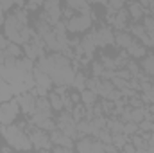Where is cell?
Returning <instances> with one entry per match:
<instances>
[{"mask_svg":"<svg viewBox=\"0 0 154 153\" xmlns=\"http://www.w3.org/2000/svg\"><path fill=\"white\" fill-rule=\"evenodd\" d=\"M18 103H20V110L23 115H32L34 110H36V99L38 96L32 92V90H27V92H22L16 96Z\"/></svg>","mask_w":154,"mask_h":153,"instance_id":"cell-5","label":"cell"},{"mask_svg":"<svg viewBox=\"0 0 154 153\" xmlns=\"http://www.w3.org/2000/svg\"><path fill=\"white\" fill-rule=\"evenodd\" d=\"M48 135H50L52 144H59V146H66V148H70V150H75V142H74V139L68 137L61 128H56V130L48 132Z\"/></svg>","mask_w":154,"mask_h":153,"instance_id":"cell-8","label":"cell"},{"mask_svg":"<svg viewBox=\"0 0 154 153\" xmlns=\"http://www.w3.org/2000/svg\"><path fill=\"white\" fill-rule=\"evenodd\" d=\"M149 36H151V40H152V49H154V31L152 33H149Z\"/></svg>","mask_w":154,"mask_h":153,"instance_id":"cell-42","label":"cell"},{"mask_svg":"<svg viewBox=\"0 0 154 153\" xmlns=\"http://www.w3.org/2000/svg\"><path fill=\"white\" fill-rule=\"evenodd\" d=\"M127 54H129V58H133V60H138V58H145V54H147V47L142 43V41H138V40H134L127 49Z\"/></svg>","mask_w":154,"mask_h":153,"instance_id":"cell-12","label":"cell"},{"mask_svg":"<svg viewBox=\"0 0 154 153\" xmlns=\"http://www.w3.org/2000/svg\"><path fill=\"white\" fill-rule=\"evenodd\" d=\"M4 60H5V56H4V50L0 49V63H4Z\"/></svg>","mask_w":154,"mask_h":153,"instance_id":"cell-41","label":"cell"},{"mask_svg":"<svg viewBox=\"0 0 154 153\" xmlns=\"http://www.w3.org/2000/svg\"><path fill=\"white\" fill-rule=\"evenodd\" d=\"M25 132H27V135H29V139L32 142V150H52V141H50L48 132L38 128L31 121L25 126Z\"/></svg>","mask_w":154,"mask_h":153,"instance_id":"cell-2","label":"cell"},{"mask_svg":"<svg viewBox=\"0 0 154 153\" xmlns=\"http://www.w3.org/2000/svg\"><path fill=\"white\" fill-rule=\"evenodd\" d=\"M142 70L147 74V76H151V77H154V54H151L149 58H145L143 61H142Z\"/></svg>","mask_w":154,"mask_h":153,"instance_id":"cell-24","label":"cell"},{"mask_svg":"<svg viewBox=\"0 0 154 153\" xmlns=\"http://www.w3.org/2000/svg\"><path fill=\"white\" fill-rule=\"evenodd\" d=\"M81 47H82V50H84V56H86L88 60H91V56H93V52H95V49H97L91 33H88L84 38L81 40Z\"/></svg>","mask_w":154,"mask_h":153,"instance_id":"cell-14","label":"cell"},{"mask_svg":"<svg viewBox=\"0 0 154 153\" xmlns=\"http://www.w3.org/2000/svg\"><path fill=\"white\" fill-rule=\"evenodd\" d=\"M86 79H88V77L84 76V72L77 70L75 76H74V81H72V88H75V90H79V92H82V90L86 88Z\"/></svg>","mask_w":154,"mask_h":153,"instance_id":"cell-21","label":"cell"},{"mask_svg":"<svg viewBox=\"0 0 154 153\" xmlns=\"http://www.w3.org/2000/svg\"><path fill=\"white\" fill-rule=\"evenodd\" d=\"M65 4L66 7H72L75 13H91L88 0H65Z\"/></svg>","mask_w":154,"mask_h":153,"instance_id":"cell-16","label":"cell"},{"mask_svg":"<svg viewBox=\"0 0 154 153\" xmlns=\"http://www.w3.org/2000/svg\"><path fill=\"white\" fill-rule=\"evenodd\" d=\"M129 33L134 36V38H138V41L143 38L145 34H147V31H145V27H143V24H138V22H134L131 27H129Z\"/></svg>","mask_w":154,"mask_h":153,"instance_id":"cell-23","label":"cell"},{"mask_svg":"<svg viewBox=\"0 0 154 153\" xmlns=\"http://www.w3.org/2000/svg\"><path fill=\"white\" fill-rule=\"evenodd\" d=\"M14 4H16L18 7H25V0H14Z\"/></svg>","mask_w":154,"mask_h":153,"instance_id":"cell-39","label":"cell"},{"mask_svg":"<svg viewBox=\"0 0 154 153\" xmlns=\"http://www.w3.org/2000/svg\"><path fill=\"white\" fill-rule=\"evenodd\" d=\"M134 36L129 33V31H125V29H122V31H115V45L118 49H127L133 41H134Z\"/></svg>","mask_w":154,"mask_h":153,"instance_id":"cell-10","label":"cell"},{"mask_svg":"<svg viewBox=\"0 0 154 153\" xmlns=\"http://www.w3.org/2000/svg\"><path fill=\"white\" fill-rule=\"evenodd\" d=\"M81 103L84 106H93L95 103H99V94L95 90H90V88H84L81 92Z\"/></svg>","mask_w":154,"mask_h":153,"instance_id":"cell-17","label":"cell"},{"mask_svg":"<svg viewBox=\"0 0 154 153\" xmlns=\"http://www.w3.org/2000/svg\"><path fill=\"white\" fill-rule=\"evenodd\" d=\"M127 141H129V135H125L124 132H120V133H113V144H115L118 150H120Z\"/></svg>","mask_w":154,"mask_h":153,"instance_id":"cell-27","label":"cell"},{"mask_svg":"<svg viewBox=\"0 0 154 153\" xmlns=\"http://www.w3.org/2000/svg\"><path fill=\"white\" fill-rule=\"evenodd\" d=\"M74 15H75V11H74L72 7H65V9H63V13H61V18L66 22V20H70Z\"/></svg>","mask_w":154,"mask_h":153,"instance_id":"cell-36","label":"cell"},{"mask_svg":"<svg viewBox=\"0 0 154 153\" xmlns=\"http://www.w3.org/2000/svg\"><path fill=\"white\" fill-rule=\"evenodd\" d=\"M93 40H95V45L97 47H106V45H115V33L111 27H99V29H93L91 31Z\"/></svg>","mask_w":154,"mask_h":153,"instance_id":"cell-6","label":"cell"},{"mask_svg":"<svg viewBox=\"0 0 154 153\" xmlns=\"http://www.w3.org/2000/svg\"><path fill=\"white\" fill-rule=\"evenodd\" d=\"M70 114H72V117H74V121L79 122V121H82V119L86 117V106H84L82 103H77L75 106L72 108V112H70Z\"/></svg>","mask_w":154,"mask_h":153,"instance_id":"cell-25","label":"cell"},{"mask_svg":"<svg viewBox=\"0 0 154 153\" xmlns=\"http://www.w3.org/2000/svg\"><path fill=\"white\" fill-rule=\"evenodd\" d=\"M152 88H154V83H152Z\"/></svg>","mask_w":154,"mask_h":153,"instance_id":"cell-44","label":"cell"},{"mask_svg":"<svg viewBox=\"0 0 154 153\" xmlns=\"http://www.w3.org/2000/svg\"><path fill=\"white\" fill-rule=\"evenodd\" d=\"M14 94V86L11 83H7L5 79H0V103H5L9 99H13Z\"/></svg>","mask_w":154,"mask_h":153,"instance_id":"cell-15","label":"cell"},{"mask_svg":"<svg viewBox=\"0 0 154 153\" xmlns=\"http://www.w3.org/2000/svg\"><path fill=\"white\" fill-rule=\"evenodd\" d=\"M4 56H5V58H14V60H18V58L23 56V49H22V45H18V43L9 41V45L4 49Z\"/></svg>","mask_w":154,"mask_h":153,"instance_id":"cell-18","label":"cell"},{"mask_svg":"<svg viewBox=\"0 0 154 153\" xmlns=\"http://www.w3.org/2000/svg\"><path fill=\"white\" fill-rule=\"evenodd\" d=\"M151 144H154V130H152V133H151Z\"/></svg>","mask_w":154,"mask_h":153,"instance_id":"cell-43","label":"cell"},{"mask_svg":"<svg viewBox=\"0 0 154 153\" xmlns=\"http://www.w3.org/2000/svg\"><path fill=\"white\" fill-rule=\"evenodd\" d=\"M127 22H129V13H127V9H118L115 13V16H113V20H111V25L115 27L116 31H122V29L127 27Z\"/></svg>","mask_w":154,"mask_h":153,"instance_id":"cell-13","label":"cell"},{"mask_svg":"<svg viewBox=\"0 0 154 153\" xmlns=\"http://www.w3.org/2000/svg\"><path fill=\"white\" fill-rule=\"evenodd\" d=\"M48 101H50L52 110H56V112H61L63 110V96L57 94L56 90L54 92H48Z\"/></svg>","mask_w":154,"mask_h":153,"instance_id":"cell-20","label":"cell"},{"mask_svg":"<svg viewBox=\"0 0 154 153\" xmlns=\"http://www.w3.org/2000/svg\"><path fill=\"white\" fill-rule=\"evenodd\" d=\"M115 90V86H113V83H111V79H102L100 77V83H99V88H97V94L100 96V97H109L111 96V92Z\"/></svg>","mask_w":154,"mask_h":153,"instance_id":"cell-19","label":"cell"},{"mask_svg":"<svg viewBox=\"0 0 154 153\" xmlns=\"http://www.w3.org/2000/svg\"><path fill=\"white\" fill-rule=\"evenodd\" d=\"M127 13H129V18H131V20H134V22H140V20H143V16H145V15H151L149 7L145 9V7H143V5H142L138 0L129 4V7H127Z\"/></svg>","mask_w":154,"mask_h":153,"instance_id":"cell-9","label":"cell"},{"mask_svg":"<svg viewBox=\"0 0 154 153\" xmlns=\"http://www.w3.org/2000/svg\"><path fill=\"white\" fill-rule=\"evenodd\" d=\"M4 20H5V13H4V9L0 7V27L4 25Z\"/></svg>","mask_w":154,"mask_h":153,"instance_id":"cell-38","label":"cell"},{"mask_svg":"<svg viewBox=\"0 0 154 153\" xmlns=\"http://www.w3.org/2000/svg\"><path fill=\"white\" fill-rule=\"evenodd\" d=\"M125 2H127V0H108V5L113 7L115 11H118V9H124Z\"/></svg>","mask_w":154,"mask_h":153,"instance_id":"cell-35","label":"cell"},{"mask_svg":"<svg viewBox=\"0 0 154 153\" xmlns=\"http://www.w3.org/2000/svg\"><path fill=\"white\" fill-rule=\"evenodd\" d=\"M138 130L140 132H152L154 130V121H149V119H143L138 122Z\"/></svg>","mask_w":154,"mask_h":153,"instance_id":"cell-32","label":"cell"},{"mask_svg":"<svg viewBox=\"0 0 154 153\" xmlns=\"http://www.w3.org/2000/svg\"><path fill=\"white\" fill-rule=\"evenodd\" d=\"M32 77H34V83L38 85V86H43V88H52L54 86V83H52V77L48 76L47 72H43V70H39L38 67L34 65V69H32Z\"/></svg>","mask_w":154,"mask_h":153,"instance_id":"cell-11","label":"cell"},{"mask_svg":"<svg viewBox=\"0 0 154 153\" xmlns=\"http://www.w3.org/2000/svg\"><path fill=\"white\" fill-rule=\"evenodd\" d=\"M111 83H113V86L118 88V90H122V88H127V86H129V79H124V77H118V76L113 77V79H111Z\"/></svg>","mask_w":154,"mask_h":153,"instance_id":"cell-30","label":"cell"},{"mask_svg":"<svg viewBox=\"0 0 154 153\" xmlns=\"http://www.w3.org/2000/svg\"><path fill=\"white\" fill-rule=\"evenodd\" d=\"M142 22H143L145 31H147V33H152L154 31V15H145Z\"/></svg>","mask_w":154,"mask_h":153,"instance_id":"cell-31","label":"cell"},{"mask_svg":"<svg viewBox=\"0 0 154 153\" xmlns=\"http://www.w3.org/2000/svg\"><path fill=\"white\" fill-rule=\"evenodd\" d=\"M136 132H140V130H138V122H134V121L124 122V133H125V135H133V133H136Z\"/></svg>","mask_w":154,"mask_h":153,"instance_id":"cell-28","label":"cell"},{"mask_svg":"<svg viewBox=\"0 0 154 153\" xmlns=\"http://www.w3.org/2000/svg\"><path fill=\"white\" fill-rule=\"evenodd\" d=\"M91 76H102V72H104V65H102V61H91Z\"/></svg>","mask_w":154,"mask_h":153,"instance_id":"cell-29","label":"cell"},{"mask_svg":"<svg viewBox=\"0 0 154 153\" xmlns=\"http://www.w3.org/2000/svg\"><path fill=\"white\" fill-rule=\"evenodd\" d=\"M138 2H140V4H142V5H143L145 9H147V7H149V4H151L149 0H138Z\"/></svg>","mask_w":154,"mask_h":153,"instance_id":"cell-40","label":"cell"},{"mask_svg":"<svg viewBox=\"0 0 154 153\" xmlns=\"http://www.w3.org/2000/svg\"><path fill=\"white\" fill-rule=\"evenodd\" d=\"M20 103L16 97L5 101V103H0V124H13L18 115H20Z\"/></svg>","mask_w":154,"mask_h":153,"instance_id":"cell-4","label":"cell"},{"mask_svg":"<svg viewBox=\"0 0 154 153\" xmlns=\"http://www.w3.org/2000/svg\"><path fill=\"white\" fill-rule=\"evenodd\" d=\"M0 133L4 141L13 150H32V142L27 135V132L18 124H0Z\"/></svg>","mask_w":154,"mask_h":153,"instance_id":"cell-1","label":"cell"},{"mask_svg":"<svg viewBox=\"0 0 154 153\" xmlns=\"http://www.w3.org/2000/svg\"><path fill=\"white\" fill-rule=\"evenodd\" d=\"M16 4H14V0H0V7L4 9V13H9V11H13V7H14Z\"/></svg>","mask_w":154,"mask_h":153,"instance_id":"cell-34","label":"cell"},{"mask_svg":"<svg viewBox=\"0 0 154 153\" xmlns=\"http://www.w3.org/2000/svg\"><path fill=\"white\" fill-rule=\"evenodd\" d=\"M43 2H45V0H27V4H34V5H43Z\"/></svg>","mask_w":154,"mask_h":153,"instance_id":"cell-37","label":"cell"},{"mask_svg":"<svg viewBox=\"0 0 154 153\" xmlns=\"http://www.w3.org/2000/svg\"><path fill=\"white\" fill-rule=\"evenodd\" d=\"M95 20V13H75L70 20H66V29L68 33H75V34H81L84 31H88L91 27Z\"/></svg>","mask_w":154,"mask_h":153,"instance_id":"cell-3","label":"cell"},{"mask_svg":"<svg viewBox=\"0 0 154 153\" xmlns=\"http://www.w3.org/2000/svg\"><path fill=\"white\" fill-rule=\"evenodd\" d=\"M106 128H108L111 133H120V132H124V122H122L118 117H113V119H108Z\"/></svg>","mask_w":154,"mask_h":153,"instance_id":"cell-22","label":"cell"},{"mask_svg":"<svg viewBox=\"0 0 154 153\" xmlns=\"http://www.w3.org/2000/svg\"><path fill=\"white\" fill-rule=\"evenodd\" d=\"M102 65H104V69H108V70H116V63H115V58H109V56H102Z\"/></svg>","mask_w":154,"mask_h":153,"instance_id":"cell-33","label":"cell"},{"mask_svg":"<svg viewBox=\"0 0 154 153\" xmlns=\"http://www.w3.org/2000/svg\"><path fill=\"white\" fill-rule=\"evenodd\" d=\"M143 119H145V106H138V108H133L131 106V121L140 122Z\"/></svg>","mask_w":154,"mask_h":153,"instance_id":"cell-26","label":"cell"},{"mask_svg":"<svg viewBox=\"0 0 154 153\" xmlns=\"http://www.w3.org/2000/svg\"><path fill=\"white\" fill-rule=\"evenodd\" d=\"M43 11L50 16L52 25H56V24L61 20L63 7H61V2H59V0H45V2H43Z\"/></svg>","mask_w":154,"mask_h":153,"instance_id":"cell-7","label":"cell"}]
</instances>
